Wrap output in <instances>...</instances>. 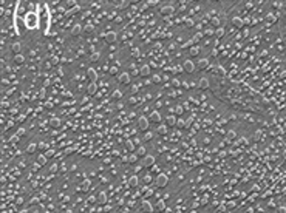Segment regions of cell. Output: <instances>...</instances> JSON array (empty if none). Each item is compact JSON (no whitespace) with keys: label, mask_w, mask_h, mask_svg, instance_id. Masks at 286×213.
I'll use <instances>...</instances> for the list:
<instances>
[{"label":"cell","mask_w":286,"mask_h":213,"mask_svg":"<svg viewBox=\"0 0 286 213\" xmlns=\"http://www.w3.org/2000/svg\"><path fill=\"white\" fill-rule=\"evenodd\" d=\"M148 125H150V119L147 118V116H141V118L138 119V128H139V130L147 131V130H148Z\"/></svg>","instance_id":"1"},{"label":"cell","mask_w":286,"mask_h":213,"mask_svg":"<svg viewBox=\"0 0 286 213\" xmlns=\"http://www.w3.org/2000/svg\"><path fill=\"white\" fill-rule=\"evenodd\" d=\"M167 182H169V178H167L165 175H162V173H159V175L155 178V184H156V187H159V188L165 187Z\"/></svg>","instance_id":"2"},{"label":"cell","mask_w":286,"mask_h":213,"mask_svg":"<svg viewBox=\"0 0 286 213\" xmlns=\"http://www.w3.org/2000/svg\"><path fill=\"white\" fill-rule=\"evenodd\" d=\"M25 23H26L28 28H36V26H37V17H36V14H29V15L26 17Z\"/></svg>","instance_id":"3"},{"label":"cell","mask_w":286,"mask_h":213,"mask_svg":"<svg viewBox=\"0 0 286 213\" xmlns=\"http://www.w3.org/2000/svg\"><path fill=\"white\" fill-rule=\"evenodd\" d=\"M183 70H184L186 73H193V71H195V63H193L192 60L187 59V60L183 62Z\"/></svg>","instance_id":"4"},{"label":"cell","mask_w":286,"mask_h":213,"mask_svg":"<svg viewBox=\"0 0 286 213\" xmlns=\"http://www.w3.org/2000/svg\"><path fill=\"white\" fill-rule=\"evenodd\" d=\"M153 164H155V156H152V154H147V156H144V159H142V167H153Z\"/></svg>","instance_id":"5"},{"label":"cell","mask_w":286,"mask_h":213,"mask_svg":"<svg viewBox=\"0 0 286 213\" xmlns=\"http://www.w3.org/2000/svg\"><path fill=\"white\" fill-rule=\"evenodd\" d=\"M148 119H150V122L159 124V122L162 121V116H161V113H159V111H156V110H155V111H152V113H150V118H148Z\"/></svg>","instance_id":"6"},{"label":"cell","mask_w":286,"mask_h":213,"mask_svg":"<svg viewBox=\"0 0 286 213\" xmlns=\"http://www.w3.org/2000/svg\"><path fill=\"white\" fill-rule=\"evenodd\" d=\"M175 12V8L172 6V5H164V6H161V14L162 15H172Z\"/></svg>","instance_id":"7"},{"label":"cell","mask_w":286,"mask_h":213,"mask_svg":"<svg viewBox=\"0 0 286 213\" xmlns=\"http://www.w3.org/2000/svg\"><path fill=\"white\" fill-rule=\"evenodd\" d=\"M198 87H200V90H207L209 87H210V82H209L207 77H201V79L198 80Z\"/></svg>","instance_id":"8"},{"label":"cell","mask_w":286,"mask_h":213,"mask_svg":"<svg viewBox=\"0 0 286 213\" xmlns=\"http://www.w3.org/2000/svg\"><path fill=\"white\" fill-rule=\"evenodd\" d=\"M119 84H130V73H121L118 77Z\"/></svg>","instance_id":"9"},{"label":"cell","mask_w":286,"mask_h":213,"mask_svg":"<svg viewBox=\"0 0 286 213\" xmlns=\"http://www.w3.org/2000/svg\"><path fill=\"white\" fill-rule=\"evenodd\" d=\"M105 40H107V43H114V42H116V32H114V31H108L105 34Z\"/></svg>","instance_id":"10"},{"label":"cell","mask_w":286,"mask_h":213,"mask_svg":"<svg viewBox=\"0 0 286 213\" xmlns=\"http://www.w3.org/2000/svg\"><path fill=\"white\" fill-rule=\"evenodd\" d=\"M87 77H88L91 82H96V79H98V73L94 71L93 68H88V71H87Z\"/></svg>","instance_id":"11"},{"label":"cell","mask_w":286,"mask_h":213,"mask_svg":"<svg viewBox=\"0 0 286 213\" xmlns=\"http://www.w3.org/2000/svg\"><path fill=\"white\" fill-rule=\"evenodd\" d=\"M232 25H234L235 28H243L244 20H243L241 17H234V19H232Z\"/></svg>","instance_id":"12"},{"label":"cell","mask_w":286,"mask_h":213,"mask_svg":"<svg viewBox=\"0 0 286 213\" xmlns=\"http://www.w3.org/2000/svg\"><path fill=\"white\" fill-rule=\"evenodd\" d=\"M96 91H98V85L94 84V82H91V84L87 87V93H88L90 96H94V94H96Z\"/></svg>","instance_id":"13"},{"label":"cell","mask_w":286,"mask_h":213,"mask_svg":"<svg viewBox=\"0 0 286 213\" xmlns=\"http://www.w3.org/2000/svg\"><path fill=\"white\" fill-rule=\"evenodd\" d=\"M139 74H141L142 77L150 76V65H142V67H141V70H139Z\"/></svg>","instance_id":"14"},{"label":"cell","mask_w":286,"mask_h":213,"mask_svg":"<svg viewBox=\"0 0 286 213\" xmlns=\"http://www.w3.org/2000/svg\"><path fill=\"white\" fill-rule=\"evenodd\" d=\"M138 184H139V178H138L136 175L130 176V179H128V185H130V187H138Z\"/></svg>","instance_id":"15"},{"label":"cell","mask_w":286,"mask_h":213,"mask_svg":"<svg viewBox=\"0 0 286 213\" xmlns=\"http://www.w3.org/2000/svg\"><path fill=\"white\" fill-rule=\"evenodd\" d=\"M176 122H178V121H176L175 116H167V118H165V125H167V127H173Z\"/></svg>","instance_id":"16"},{"label":"cell","mask_w":286,"mask_h":213,"mask_svg":"<svg viewBox=\"0 0 286 213\" xmlns=\"http://www.w3.org/2000/svg\"><path fill=\"white\" fill-rule=\"evenodd\" d=\"M197 65H198V68H200V70H206V68L209 67V60H207V59H200Z\"/></svg>","instance_id":"17"},{"label":"cell","mask_w":286,"mask_h":213,"mask_svg":"<svg viewBox=\"0 0 286 213\" xmlns=\"http://www.w3.org/2000/svg\"><path fill=\"white\" fill-rule=\"evenodd\" d=\"M11 51L14 53V56H16V54H20V43H19V42H14V43L11 45Z\"/></svg>","instance_id":"18"},{"label":"cell","mask_w":286,"mask_h":213,"mask_svg":"<svg viewBox=\"0 0 286 213\" xmlns=\"http://www.w3.org/2000/svg\"><path fill=\"white\" fill-rule=\"evenodd\" d=\"M142 208H144L147 213H152V211H153V205H152L148 201H144V202H142Z\"/></svg>","instance_id":"19"},{"label":"cell","mask_w":286,"mask_h":213,"mask_svg":"<svg viewBox=\"0 0 286 213\" xmlns=\"http://www.w3.org/2000/svg\"><path fill=\"white\" fill-rule=\"evenodd\" d=\"M37 164H39V167L47 164V156L45 154H39V156H37Z\"/></svg>","instance_id":"20"},{"label":"cell","mask_w":286,"mask_h":213,"mask_svg":"<svg viewBox=\"0 0 286 213\" xmlns=\"http://www.w3.org/2000/svg\"><path fill=\"white\" fill-rule=\"evenodd\" d=\"M14 62H16L17 65H20V63L25 62V57H23L22 54H16V56H14Z\"/></svg>","instance_id":"21"},{"label":"cell","mask_w":286,"mask_h":213,"mask_svg":"<svg viewBox=\"0 0 286 213\" xmlns=\"http://www.w3.org/2000/svg\"><path fill=\"white\" fill-rule=\"evenodd\" d=\"M98 201H99L101 204H105V202H107V195H105L104 191H101L99 195H98Z\"/></svg>","instance_id":"22"},{"label":"cell","mask_w":286,"mask_h":213,"mask_svg":"<svg viewBox=\"0 0 286 213\" xmlns=\"http://www.w3.org/2000/svg\"><path fill=\"white\" fill-rule=\"evenodd\" d=\"M235 138H237V133H235L234 130L227 131V134H226V139H227V141H232V139H235Z\"/></svg>","instance_id":"23"},{"label":"cell","mask_w":286,"mask_h":213,"mask_svg":"<svg viewBox=\"0 0 286 213\" xmlns=\"http://www.w3.org/2000/svg\"><path fill=\"white\" fill-rule=\"evenodd\" d=\"M50 125H51L53 128H57V127H59V125H61V121H59V119H57V118H53V119L50 121Z\"/></svg>","instance_id":"24"},{"label":"cell","mask_w":286,"mask_h":213,"mask_svg":"<svg viewBox=\"0 0 286 213\" xmlns=\"http://www.w3.org/2000/svg\"><path fill=\"white\" fill-rule=\"evenodd\" d=\"M167 131H169V130H167V125H159V127H158V133H159V134H167Z\"/></svg>","instance_id":"25"},{"label":"cell","mask_w":286,"mask_h":213,"mask_svg":"<svg viewBox=\"0 0 286 213\" xmlns=\"http://www.w3.org/2000/svg\"><path fill=\"white\" fill-rule=\"evenodd\" d=\"M37 150V145L36 144H29L28 147H26V153H34Z\"/></svg>","instance_id":"26"},{"label":"cell","mask_w":286,"mask_h":213,"mask_svg":"<svg viewBox=\"0 0 286 213\" xmlns=\"http://www.w3.org/2000/svg\"><path fill=\"white\" fill-rule=\"evenodd\" d=\"M136 151H138V153H136L138 156H147V154H145V148H144V147H138Z\"/></svg>","instance_id":"27"},{"label":"cell","mask_w":286,"mask_h":213,"mask_svg":"<svg viewBox=\"0 0 286 213\" xmlns=\"http://www.w3.org/2000/svg\"><path fill=\"white\" fill-rule=\"evenodd\" d=\"M121 97H122V93L119 90H114L113 91V99H121Z\"/></svg>","instance_id":"28"},{"label":"cell","mask_w":286,"mask_h":213,"mask_svg":"<svg viewBox=\"0 0 286 213\" xmlns=\"http://www.w3.org/2000/svg\"><path fill=\"white\" fill-rule=\"evenodd\" d=\"M138 161V154H130V156H128V162L130 164H135Z\"/></svg>","instance_id":"29"},{"label":"cell","mask_w":286,"mask_h":213,"mask_svg":"<svg viewBox=\"0 0 286 213\" xmlns=\"http://www.w3.org/2000/svg\"><path fill=\"white\" fill-rule=\"evenodd\" d=\"M198 54H200V48L198 46L190 48V56H198Z\"/></svg>","instance_id":"30"},{"label":"cell","mask_w":286,"mask_h":213,"mask_svg":"<svg viewBox=\"0 0 286 213\" xmlns=\"http://www.w3.org/2000/svg\"><path fill=\"white\" fill-rule=\"evenodd\" d=\"M99 57H101V54H99V53H94V54L90 57V60H91V62H96V60H99Z\"/></svg>","instance_id":"31"},{"label":"cell","mask_w":286,"mask_h":213,"mask_svg":"<svg viewBox=\"0 0 286 213\" xmlns=\"http://www.w3.org/2000/svg\"><path fill=\"white\" fill-rule=\"evenodd\" d=\"M210 23H212L214 26H218V25H220V19H218V17H212V19H210Z\"/></svg>","instance_id":"32"},{"label":"cell","mask_w":286,"mask_h":213,"mask_svg":"<svg viewBox=\"0 0 286 213\" xmlns=\"http://www.w3.org/2000/svg\"><path fill=\"white\" fill-rule=\"evenodd\" d=\"M71 32H73V34H79V32H81V25H76Z\"/></svg>","instance_id":"33"},{"label":"cell","mask_w":286,"mask_h":213,"mask_svg":"<svg viewBox=\"0 0 286 213\" xmlns=\"http://www.w3.org/2000/svg\"><path fill=\"white\" fill-rule=\"evenodd\" d=\"M175 113H176L178 116H181V114H183V107H181V105H176V108H175Z\"/></svg>","instance_id":"34"},{"label":"cell","mask_w":286,"mask_h":213,"mask_svg":"<svg viewBox=\"0 0 286 213\" xmlns=\"http://www.w3.org/2000/svg\"><path fill=\"white\" fill-rule=\"evenodd\" d=\"M165 208V202L164 201H158V210H164Z\"/></svg>","instance_id":"35"},{"label":"cell","mask_w":286,"mask_h":213,"mask_svg":"<svg viewBox=\"0 0 286 213\" xmlns=\"http://www.w3.org/2000/svg\"><path fill=\"white\" fill-rule=\"evenodd\" d=\"M23 134H26V130H25V128L17 130V136H19V138H20V136H23Z\"/></svg>","instance_id":"36"},{"label":"cell","mask_w":286,"mask_h":213,"mask_svg":"<svg viewBox=\"0 0 286 213\" xmlns=\"http://www.w3.org/2000/svg\"><path fill=\"white\" fill-rule=\"evenodd\" d=\"M224 36V29L223 28H218L217 29V37H223Z\"/></svg>","instance_id":"37"},{"label":"cell","mask_w":286,"mask_h":213,"mask_svg":"<svg viewBox=\"0 0 286 213\" xmlns=\"http://www.w3.org/2000/svg\"><path fill=\"white\" fill-rule=\"evenodd\" d=\"M57 63H59V57H51V65H57Z\"/></svg>","instance_id":"38"},{"label":"cell","mask_w":286,"mask_h":213,"mask_svg":"<svg viewBox=\"0 0 286 213\" xmlns=\"http://www.w3.org/2000/svg\"><path fill=\"white\" fill-rule=\"evenodd\" d=\"M152 138H153V133H152V131H150V133H145V136H144L145 141H148V139H152Z\"/></svg>","instance_id":"39"},{"label":"cell","mask_w":286,"mask_h":213,"mask_svg":"<svg viewBox=\"0 0 286 213\" xmlns=\"http://www.w3.org/2000/svg\"><path fill=\"white\" fill-rule=\"evenodd\" d=\"M57 168H59V167H57V165L54 164V165H51V167H50V171H51V173H56V171H57Z\"/></svg>","instance_id":"40"},{"label":"cell","mask_w":286,"mask_h":213,"mask_svg":"<svg viewBox=\"0 0 286 213\" xmlns=\"http://www.w3.org/2000/svg\"><path fill=\"white\" fill-rule=\"evenodd\" d=\"M176 125H178L179 128H183V127H186V122H184V121H178V122H176Z\"/></svg>","instance_id":"41"},{"label":"cell","mask_w":286,"mask_h":213,"mask_svg":"<svg viewBox=\"0 0 286 213\" xmlns=\"http://www.w3.org/2000/svg\"><path fill=\"white\" fill-rule=\"evenodd\" d=\"M116 73H118V68H116V67L110 68V74H116Z\"/></svg>","instance_id":"42"},{"label":"cell","mask_w":286,"mask_h":213,"mask_svg":"<svg viewBox=\"0 0 286 213\" xmlns=\"http://www.w3.org/2000/svg\"><path fill=\"white\" fill-rule=\"evenodd\" d=\"M153 82L159 84V82H161V77H159V76H153Z\"/></svg>","instance_id":"43"},{"label":"cell","mask_w":286,"mask_h":213,"mask_svg":"<svg viewBox=\"0 0 286 213\" xmlns=\"http://www.w3.org/2000/svg\"><path fill=\"white\" fill-rule=\"evenodd\" d=\"M125 145H127V148H128V150H133V144H131L130 141H128V142H125Z\"/></svg>","instance_id":"44"},{"label":"cell","mask_w":286,"mask_h":213,"mask_svg":"<svg viewBox=\"0 0 286 213\" xmlns=\"http://www.w3.org/2000/svg\"><path fill=\"white\" fill-rule=\"evenodd\" d=\"M144 181H145V182H150V181H152V176H150V175H145V176H144Z\"/></svg>","instance_id":"45"},{"label":"cell","mask_w":286,"mask_h":213,"mask_svg":"<svg viewBox=\"0 0 286 213\" xmlns=\"http://www.w3.org/2000/svg\"><path fill=\"white\" fill-rule=\"evenodd\" d=\"M11 141H12L14 144H16V142H19V136H17V134H16V136H12V138H11Z\"/></svg>","instance_id":"46"},{"label":"cell","mask_w":286,"mask_h":213,"mask_svg":"<svg viewBox=\"0 0 286 213\" xmlns=\"http://www.w3.org/2000/svg\"><path fill=\"white\" fill-rule=\"evenodd\" d=\"M172 84H173V85H176V87H178V85H179V80H176V79H173V80H172Z\"/></svg>","instance_id":"47"},{"label":"cell","mask_w":286,"mask_h":213,"mask_svg":"<svg viewBox=\"0 0 286 213\" xmlns=\"http://www.w3.org/2000/svg\"><path fill=\"white\" fill-rule=\"evenodd\" d=\"M136 90H138V87H136V85H133V87H131V93H136Z\"/></svg>","instance_id":"48"},{"label":"cell","mask_w":286,"mask_h":213,"mask_svg":"<svg viewBox=\"0 0 286 213\" xmlns=\"http://www.w3.org/2000/svg\"><path fill=\"white\" fill-rule=\"evenodd\" d=\"M20 213H28V211H26V210H22V211H20Z\"/></svg>","instance_id":"49"}]
</instances>
